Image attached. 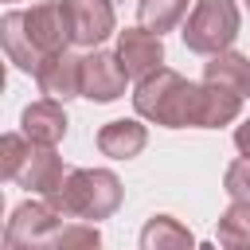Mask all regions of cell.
<instances>
[{
  "instance_id": "cell-1",
  "label": "cell",
  "mask_w": 250,
  "mask_h": 250,
  "mask_svg": "<svg viewBox=\"0 0 250 250\" xmlns=\"http://www.w3.org/2000/svg\"><path fill=\"white\" fill-rule=\"evenodd\" d=\"M133 109L137 117L164 125V129H199L203 121V82H188L172 66H152L148 74L137 78L133 90Z\"/></svg>"
},
{
  "instance_id": "cell-2",
  "label": "cell",
  "mask_w": 250,
  "mask_h": 250,
  "mask_svg": "<svg viewBox=\"0 0 250 250\" xmlns=\"http://www.w3.org/2000/svg\"><path fill=\"white\" fill-rule=\"evenodd\" d=\"M47 199L55 203V211L62 219L98 223V219H109L121 207L125 188H121V180L109 168H66L59 188Z\"/></svg>"
},
{
  "instance_id": "cell-3",
  "label": "cell",
  "mask_w": 250,
  "mask_h": 250,
  "mask_svg": "<svg viewBox=\"0 0 250 250\" xmlns=\"http://www.w3.org/2000/svg\"><path fill=\"white\" fill-rule=\"evenodd\" d=\"M238 27H242V12L234 0H195L180 20L184 47L195 55L227 51L238 39Z\"/></svg>"
},
{
  "instance_id": "cell-4",
  "label": "cell",
  "mask_w": 250,
  "mask_h": 250,
  "mask_svg": "<svg viewBox=\"0 0 250 250\" xmlns=\"http://www.w3.org/2000/svg\"><path fill=\"white\" fill-rule=\"evenodd\" d=\"M59 16L66 27V43L70 47H98L113 35V4L109 0H59Z\"/></svg>"
},
{
  "instance_id": "cell-5",
  "label": "cell",
  "mask_w": 250,
  "mask_h": 250,
  "mask_svg": "<svg viewBox=\"0 0 250 250\" xmlns=\"http://www.w3.org/2000/svg\"><path fill=\"white\" fill-rule=\"evenodd\" d=\"M59 227H62V215L55 211L51 199L43 195L23 199L4 227V246H51Z\"/></svg>"
},
{
  "instance_id": "cell-6",
  "label": "cell",
  "mask_w": 250,
  "mask_h": 250,
  "mask_svg": "<svg viewBox=\"0 0 250 250\" xmlns=\"http://www.w3.org/2000/svg\"><path fill=\"white\" fill-rule=\"evenodd\" d=\"M129 86V74L113 59V51L90 47V55H78V98L90 102H117Z\"/></svg>"
},
{
  "instance_id": "cell-7",
  "label": "cell",
  "mask_w": 250,
  "mask_h": 250,
  "mask_svg": "<svg viewBox=\"0 0 250 250\" xmlns=\"http://www.w3.org/2000/svg\"><path fill=\"white\" fill-rule=\"evenodd\" d=\"M62 172H66V168H62V156L55 152V145H31V141H27L12 184H20V188H27L31 195H43V199H47V195L59 188Z\"/></svg>"
},
{
  "instance_id": "cell-8",
  "label": "cell",
  "mask_w": 250,
  "mask_h": 250,
  "mask_svg": "<svg viewBox=\"0 0 250 250\" xmlns=\"http://www.w3.org/2000/svg\"><path fill=\"white\" fill-rule=\"evenodd\" d=\"M113 59L121 62V70H125L129 78H141V74H148L152 66L164 62V43H160L156 31H148V27L137 23V27L117 31V51H113Z\"/></svg>"
},
{
  "instance_id": "cell-9",
  "label": "cell",
  "mask_w": 250,
  "mask_h": 250,
  "mask_svg": "<svg viewBox=\"0 0 250 250\" xmlns=\"http://www.w3.org/2000/svg\"><path fill=\"white\" fill-rule=\"evenodd\" d=\"M35 82H39V90H43L47 98H55V102L78 98V55H74L70 47L43 55L39 66H35Z\"/></svg>"
},
{
  "instance_id": "cell-10",
  "label": "cell",
  "mask_w": 250,
  "mask_h": 250,
  "mask_svg": "<svg viewBox=\"0 0 250 250\" xmlns=\"http://www.w3.org/2000/svg\"><path fill=\"white\" fill-rule=\"evenodd\" d=\"M20 133L31 145H59L66 137V109L55 98H39L31 105H23L20 113Z\"/></svg>"
},
{
  "instance_id": "cell-11",
  "label": "cell",
  "mask_w": 250,
  "mask_h": 250,
  "mask_svg": "<svg viewBox=\"0 0 250 250\" xmlns=\"http://www.w3.org/2000/svg\"><path fill=\"white\" fill-rule=\"evenodd\" d=\"M0 51H4V59L12 66H20L23 74H35V66H39L43 55L31 43V31L23 23V8H12V12L0 16Z\"/></svg>"
},
{
  "instance_id": "cell-12",
  "label": "cell",
  "mask_w": 250,
  "mask_h": 250,
  "mask_svg": "<svg viewBox=\"0 0 250 250\" xmlns=\"http://www.w3.org/2000/svg\"><path fill=\"white\" fill-rule=\"evenodd\" d=\"M23 23H27L31 43H35L39 55H51V51L70 47V43H66V27H62V16H59V0H47V4H31V8H23Z\"/></svg>"
},
{
  "instance_id": "cell-13",
  "label": "cell",
  "mask_w": 250,
  "mask_h": 250,
  "mask_svg": "<svg viewBox=\"0 0 250 250\" xmlns=\"http://www.w3.org/2000/svg\"><path fill=\"white\" fill-rule=\"evenodd\" d=\"M98 152L102 156H113V160H133V156H141V148L148 145V133H145V125L141 121H105L102 129H98Z\"/></svg>"
},
{
  "instance_id": "cell-14",
  "label": "cell",
  "mask_w": 250,
  "mask_h": 250,
  "mask_svg": "<svg viewBox=\"0 0 250 250\" xmlns=\"http://www.w3.org/2000/svg\"><path fill=\"white\" fill-rule=\"evenodd\" d=\"M203 82H211V86H223V90H230V94H250V62H246V55H238V51H215V55H207V66H203Z\"/></svg>"
},
{
  "instance_id": "cell-15",
  "label": "cell",
  "mask_w": 250,
  "mask_h": 250,
  "mask_svg": "<svg viewBox=\"0 0 250 250\" xmlns=\"http://www.w3.org/2000/svg\"><path fill=\"white\" fill-rule=\"evenodd\" d=\"M191 242H195L191 230L180 219H172V215H152L145 223V230H141V246L145 250H184Z\"/></svg>"
},
{
  "instance_id": "cell-16",
  "label": "cell",
  "mask_w": 250,
  "mask_h": 250,
  "mask_svg": "<svg viewBox=\"0 0 250 250\" xmlns=\"http://www.w3.org/2000/svg\"><path fill=\"white\" fill-rule=\"evenodd\" d=\"M184 12H188V0H137V20H141V27L156 31V35L180 27Z\"/></svg>"
},
{
  "instance_id": "cell-17",
  "label": "cell",
  "mask_w": 250,
  "mask_h": 250,
  "mask_svg": "<svg viewBox=\"0 0 250 250\" xmlns=\"http://www.w3.org/2000/svg\"><path fill=\"white\" fill-rule=\"evenodd\" d=\"M246 234H250V199H230L227 215L219 219V242L242 246Z\"/></svg>"
},
{
  "instance_id": "cell-18",
  "label": "cell",
  "mask_w": 250,
  "mask_h": 250,
  "mask_svg": "<svg viewBox=\"0 0 250 250\" xmlns=\"http://www.w3.org/2000/svg\"><path fill=\"white\" fill-rule=\"evenodd\" d=\"M98 242H102L98 227H86L82 219L62 223V227L55 230V238H51V246H98Z\"/></svg>"
},
{
  "instance_id": "cell-19",
  "label": "cell",
  "mask_w": 250,
  "mask_h": 250,
  "mask_svg": "<svg viewBox=\"0 0 250 250\" xmlns=\"http://www.w3.org/2000/svg\"><path fill=\"white\" fill-rule=\"evenodd\" d=\"M23 148H27V137L23 133H0V184H8L16 176Z\"/></svg>"
},
{
  "instance_id": "cell-20",
  "label": "cell",
  "mask_w": 250,
  "mask_h": 250,
  "mask_svg": "<svg viewBox=\"0 0 250 250\" xmlns=\"http://www.w3.org/2000/svg\"><path fill=\"white\" fill-rule=\"evenodd\" d=\"M242 180H246V160L238 156V160L230 164V172H227V191H230V199H250V195H246V184H242Z\"/></svg>"
},
{
  "instance_id": "cell-21",
  "label": "cell",
  "mask_w": 250,
  "mask_h": 250,
  "mask_svg": "<svg viewBox=\"0 0 250 250\" xmlns=\"http://www.w3.org/2000/svg\"><path fill=\"white\" fill-rule=\"evenodd\" d=\"M4 82H8V70H4V62H0V94H4Z\"/></svg>"
},
{
  "instance_id": "cell-22",
  "label": "cell",
  "mask_w": 250,
  "mask_h": 250,
  "mask_svg": "<svg viewBox=\"0 0 250 250\" xmlns=\"http://www.w3.org/2000/svg\"><path fill=\"white\" fill-rule=\"evenodd\" d=\"M0 219H4V195H0Z\"/></svg>"
},
{
  "instance_id": "cell-23",
  "label": "cell",
  "mask_w": 250,
  "mask_h": 250,
  "mask_svg": "<svg viewBox=\"0 0 250 250\" xmlns=\"http://www.w3.org/2000/svg\"><path fill=\"white\" fill-rule=\"evenodd\" d=\"M4 4H12V0H4Z\"/></svg>"
}]
</instances>
